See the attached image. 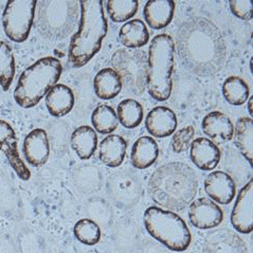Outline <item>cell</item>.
<instances>
[{
    "label": "cell",
    "instance_id": "obj_19",
    "mask_svg": "<svg viewBox=\"0 0 253 253\" xmlns=\"http://www.w3.org/2000/svg\"><path fill=\"white\" fill-rule=\"evenodd\" d=\"M202 130L215 144L227 142L233 138L234 126L228 116L219 111H212L204 117Z\"/></svg>",
    "mask_w": 253,
    "mask_h": 253
},
{
    "label": "cell",
    "instance_id": "obj_15",
    "mask_svg": "<svg viewBox=\"0 0 253 253\" xmlns=\"http://www.w3.org/2000/svg\"><path fill=\"white\" fill-rule=\"evenodd\" d=\"M204 188L208 196L222 205L230 204L236 193L233 179L222 171L210 173L204 181Z\"/></svg>",
    "mask_w": 253,
    "mask_h": 253
},
{
    "label": "cell",
    "instance_id": "obj_21",
    "mask_svg": "<svg viewBox=\"0 0 253 253\" xmlns=\"http://www.w3.org/2000/svg\"><path fill=\"white\" fill-rule=\"evenodd\" d=\"M46 105L48 112L54 117L69 114L74 106L72 90L65 84H55L46 94Z\"/></svg>",
    "mask_w": 253,
    "mask_h": 253
},
{
    "label": "cell",
    "instance_id": "obj_14",
    "mask_svg": "<svg viewBox=\"0 0 253 253\" xmlns=\"http://www.w3.org/2000/svg\"><path fill=\"white\" fill-rule=\"evenodd\" d=\"M0 150L4 152L16 174L23 180H29L31 172L19 157L15 133L12 127L4 121H0Z\"/></svg>",
    "mask_w": 253,
    "mask_h": 253
},
{
    "label": "cell",
    "instance_id": "obj_36",
    "mask_svg": "<svg viewBox=\"0 0 253 253\" xmlns=\"http://www.w3.org/2000/svg\"><path fill=\"white\" fill-rule=\"evenodd\" d=\"M137 253H169L167 250L159 243L146 240L138 247Z\"/></svg>",
    "mask_w": 253,
    "mask_h": 253
},
{
    "label": "cell",
    "instance_id": "obj_26",
    "mask_svg": "<svg viewBox=\"0 0 253 253\" xmlns=\"http://www.w3.org/2000/svg\"><path fill=\"white\" fill-rule=\"evenodd\" d=\"M121 43L128 48H137L145 46L149 41V33L146 25L139 19L130 20L120 30Z\"/></svg>",
    "mask_w": 253,
    "mask_h": 253
},
{
    "label": "cell",
    "instance_id": "obj_16",
    "mask_svg": "<svg viewBox=\"0 0 253 253\" xmlns=\"http://www.w3.org/2000/svg\"><path fill=\"white\" fill-rule=\"evenodd\" d=\"M24 156L34 167H41L49 157V143L46 131L37 128L33 130L25 138L23 144Z\"/></svg>",
    "mask_w": 253,
    "mask_h": 253
},
{
    "label": "cell",
    "instance_id": "obj_6",
    "mask_svg": "<svg viewBox=\"0 0 253 253\" xmlns=\"http://www.w3.org/2000/svg\"><path fill=\"white\" fill-rule=\"evenodd\" d=\"M35 28L48 40L67 38L75 29L80 12L76 0H42L36 4Z\"/></svg>",
    "mask_w": 253,
    "mask_h": 253
},
{
    "label": "cell",
    "instance_id": "obj_17",
    "mask_svg": "<svg viewBox=\"0 0 253 253\" xmlns=\"http://www.w3.org/2000/svg\"><path fill=\"white\" fill-rule=\"evenodd\" d=\"M177 126V118L173 110L165 106L153 108L145 120V127L150 134L157 138L172 135Z\"/></svg>",
    "mask_w": 253,
    "mask_h": 253
},
{
    "label": "cell",
    "instance_id": "obj_28",
    "mask_svg": "<svg viewBox=\"0 0 253 253\" xmlns=\"http://www.w3.org/2000/svg\"><path fill=\"white\" fill-rule=\"evenodd\" d=\"M224 98L232 105H242L249 100L250 88L247 83L238 76L227 78L222 86Z\"/></svg>",
    "mask_w": 253,
    "mask_h": 253
},
{
    "label": "cell",
    "instance_id": "obj_10",
    "mask_svg": "<svg viewBox=\"0 0 253 253\" xmlns=\"http://www.w3.org/2000/svg\"><path fill=\"white\" fill-rule=\"evenodd\" d=\"M107 193L118 207L128 209L138 203L141 196V185L134 173L120 171L108 177Z\"/></svg>",
    "mask_w": 253,
    "mask_h": 253
},
{
    "label": "cell",
    "instance_id": "obj_12",
    "mask_svg": "<svg viewBox=\"0 0 253 253\" xmlns=\"http://www.w3.org/2000/svg\"><path fill=\"white\" fill-rule=\"evenodd\" d=\"M231 224L243 234L253 229V182L251 179L242 188L231 212Z\"/></svg>",
    "mask_w": 253,
    "mask_h": 253
},
{
    "label": "cell",
    "instance_id": "obj_1",
    "mask_svg": "<svg viewBox=\"0 0 253 253\" xmlns=\"http://www.w3.org/2000/svg\"><path fill=\"white\" fill-rule=\"evenodd\" d=\"M178 56L186 69L210 77L223 69L227 59L224 36L216 25L200 16L191 17L176 34Z\"/></svg>",
    "mask_w": 253,
    "mask_h": 253
},
{
    "label": "cell",
    "instance_id": "obj_32",
    "mask_svg": "<svg viewBox=\"0 0 253 253\" xmlns=\"http://www.w3.org/2000/svg\"><path fill=\"white\" fill-rule=\"evenodd\" d=\"M137 0H109L106 2V9L112 21L120 23L132 18L138 12Z\"/></svg>",
    "mask_w": 253,
    "mask_h": 253
},
{
    "label": "cell",
    "instance_id": "obj_22",
    "mask_svg": "<svg viewBox=\"0 0 253 253\" xmlns=\"http://www.w3.org/2000/svg\"><path fill=\"white\" fill-rule=\"evenodd\" d=\"M127 144L125 138L118 135H109L100 144L99 158L108 167H119L126 158Z\"/></svg>",
    "mask_w": 253,
    "mask_h": 253
},
{
    "label": "cell",
    "instance_id": "obj_25",
    "mask_svg": "<svg viewBox=\"0 0 253 253\" xmlns=\"http://www.w3.org/2000/svg\"><path fill=\"white\" fill-rule=\"evenodd\" d=\"M71 147L81 160H89L97 149L98 137L91 127H78L71 135Z\"/></svg>",
    "mask_w": 253,
    "mask_h": 253
},
{
    "label": "cell",
    "instance_id": "obj_23",
    "mask_svg": "<svg viewBox=\"0 0 253 253\" xmlns=\"http://www.w3.org/2000/svg\"><path fill=\"white\" fill-rule=\"evenodd\" d=\"M96 95L103 100H111L117 97L123 88L121 77L113 69L100 70L93 82Z\"/></svg>",
    "mask_w": 253,
    "mask_h": 253
},
{
    "label": "cell",
    "instance_id": "obj_9",
    "mask_svg": "<svg viewBox=\"0 0 253 253\" xmlns=\"http://www.w3.org/2000/svg\"><path fill=\"white\" fill-rule=\"evenodd\" d=\"M35 0L8 1L2 16L6 35L16 43H22L29 37L35 20Z\"/></svg>",
    "mask_w": 253,
    "mask_h": 253
},
{
    "label": "cell",
    "instance_id": "obj_31",
    "mask_svg": "<svg viewBox=\"0 0 253 253\" xmlns=\"http://www.w3.org/2000/svg\"><path fill=\"white\" fill-rule=\"evenodd\" d=\"M15 73V63L11 47L0 41V85L4 91H8Z\"/></svg>",
    "mask_w": 253,
    "mask_h": 253
},
{
    "label": "cell",
    "instance_id": "obj_5",
    "mask_svg": "<svg viewBox=\"0 0 253 253\" xmlns=\"http://www.w3.org/2000/svg\"><path fill=\"white\" fill-rule=\"evenodd\" d=\"M63 71L57 58L45 57L24 70L13 94L16 104L23 108H31L56 84Z\"/></svg>",
    "mask_w": 253,
    "mask_h": 253
},
{
    "label": "cell",
    "instance_id": "obj_35",
    "mask_svg": "<svg viewBox=\"0 0 253 253\" xmlns=\"http://www.w3.org/2000/svg\"><path fill=\"white\" fill-rule=\"evenodd\" d=\"M231 12L242 20L253 19V1L252 0H231L230 1Z\"/></svg>",
    "mask_w": 253,
    "mask_h": 253
},
{
    "label": "cell",
    "instance_id": "obj_37",
    "mask_svg": "<svg viewBox=\"0 0 253 253\" xmlns=\"http://www.w3.org/2000/svg\"><path fill=\"white\" fill-rule=\"evenodd\" d=\"M253 97H251L249 99V103H248V109H249V113L250 115L253 116Z\"/></svg>",
    "mask_w": 253,
    "mask_h": 253
},
{
    "label": "cell",
    "instance_id": "obj_3",
    "mask_svg": "<svg viewBox=\"0 0 253 253\" xmlns=\"http://www.w3.org/2000/svg\"><path fill=\"white\" fill-rule=\"evenodd\" d=\"M80 27L72 36L69 49V61L77 69L86 65L98 53L108 31L103 1H80Z\"/></svg>",
    "mask_w": 253,
    "mask_h": 253
},
{
    "label": "cell",
    "instance_id": "obj_18",
    "mask_svg": "<svg viewBox=\"0 0 253 253\" xmlns=\"http://www.w3.org/2000/svg\"><path fill=\"white\" fill-rule=\"evenodd\" d=\"M191 160L197 168L203 171H211L221 159V152L216 144L206 138H196L191 144Z\"/></svg>",
    "mask_w": 253,
    "mask_h": 253
},
{
    "label": "cell",
    "instance_id": "obj_27",
    "mask_svg": "<svg viewBox=\"0 0 253 253\" xmlns=\"http://www.w3.org/2000/svg\"><path fill=\"white\" fill-rule=\"evenodd\" d=\"M234 142L243 157L253 166V121L250 117H242L237 123L233 132Z\"/></svg>",
    "mask_w": 253,
    "mask_h": 253
},
{
    "label": "cell",
    "instance_id": "obj_7",
    "mask_svg": "<svg viewBox=\"0 0 253 253\" xmlns=\"http://www.w3.org/2000/svg\"><path fill=\"white\" fill-rule=\"evenodd\" d=\"M150 235L173 252H184L192 241V235L184 220L176 213L161 208L150 207L143 215Z\"/></svg>",
    "mask_w": 253,
    "mask_h": 253
},
{
    "label": "cell",
    "instance_id": "obj_4",
    "mask_svg": "<svg viewBox=\"0 0 253 253\" xmlns=\"http://www.w3.org/2000/svg\"><path fill=\"white\" fill-rule=\"evenodd\" d=\"M174 52L175 45L170 35H157L150 43L146 87L151 97L159 102L168 100L172 93Z\"/></svg>",
    "mask_w": 253,
    "mask_h": 253
},
{
    "label": "cell",
    "instance_id": "obj_24",
    "mask_svg": "<svg viewBox=\"0 0 253 253\" xmlns=\"http://www.w3.org/2000/svg\"><path fill=\"white\" fill-rule=\"evenodd\" d=\"M159 157V146L154 138L143 136L138 138L131 152L132 165L137 169H146Z\"/></svg>",
    "mask_w": 253,
    "mask_h": 253
},
{
    "label": "cell",
    "instance_id": "obj_34",
    "mask_svg": "<svg viewBox=\"0 0 253 253\" xmlns=\"http://www.w3.org/2000/svg\"><path fill=\"white\" fill-rule=\"evenodd\" d=\"M195 137V128L191 126L176 131L172 139V148L175 153H183L191 147Z\"/></svg>",
    "mask_w": 253,
    "mask_h": 253
},
{
    "label": "cell",
    "instance_id": "obj_33",
    "mask_svg": "<svg viewBox=\"0 0 253 253\" xmlns=\"http://www.w3.org/2000/svg\"><path fill=\"white\" fill-rule=\"evenodd\" d=\"M74 234L81 243L87 246H94L101 240L102 231L95 221L81 219L74 226Z\"/></svg>",
    "mask_w": 253,
    "mask_h": 253
},
{
    "label": "cell",
    "instance_id": "obj_11",
    "mask_svg": "<svg viewBox=\"0 0 253 253\" xmlns=\"http://www.w3.org/2000/svg\"><path fill=\"white\" fill-rule=\"evenodd\" d=\"M189 218L197 229L210 230L222 223L224 212L214 201L201 197L190 204Z\"/></svg>",
    "mask_w": 253,
    "mask_h": 253
},
{
    "label": "cell",
    "instance_id": "obj_8",
    "mask_svg": "<svg viewBox=\"0 0 253 253\" xmlns=\"http://www.w3.org/2000/svg\"><path fill=\"white\" fill-rule=\"evenodd\" d=\"M111 65L121 77L127 92L135 96L144 93L148 69L147 55L144 50L120 48L112 55Z\"/></svg>",
    "mask_w": 253,
    "mask_h": 253
},
{
    "label": "cell",
    "instance_id": "obj_30",
    "mask_svg": "<svg viewBox=\"0 0 253 253\" xmlns=\"http://www.w3.org/2000/svg\"><path fill=\"white\" fill-rule=\"evenodd\" d=\"M94 129L100 134H110L115 131L119 125L115 110L106 104L99 105L95 108L91 116Z\"/></svg>",
    "mask_w": 253,
    "mask_h": 253
},
{
    "label": "cell",
    "instance_id": "obj_29",
    "mask_svg": "<svg viewBox=\"0 0 253 253\" xmlns=\"http://www.w3.org/2000/svg\"><path fill=\"white\" fill-rule=\"evenodd\" d=\"M118 121L126 128L138 126L143 119V108L141 104L133 99L122 101L117 109Z\"/></svg>",
    "mask_w": 253,
    "mask_h": 253
},
{
    "label": "cell",
    "instance_id": "obj_2",
    "mask_svg": "<svg viewBox=\"0 0 253 253\" xmlns=\"http://www.w3.org/2000/svg\"><path fill=\"white\" fill-rule=\"evenodd\" d=\"M198 181L195 171L182 162L160 166L150 177L148 192L155 203L170 211H180L196 197Z\"/></svg>",
    "mask_w": 253,
    "mask_h": 253
},
{
    "label": "cell",
    "instance_id": "obj_13",
    "mask_svg": "<svg viewBox=\"0 0 253 253\" xmlns=\"http://www.w3.org/2000/svg\"><path fill=\"white\" fill-rule=\"evenodd\" d=\"M204 253H248L246 243L232 230L211 231L205 239Z\"/></svg>",
    "mask_w": 253,
    "mask_h": 253
},
{
    "label": "cell",
    "instance_id": "obj_20",
    "mask_svg": "<svg viewBox=\"0 0 253 253\" xmlns=\"http://www.w3.org/2000/svg\"><path fill=\"white\" fill-rule=\"evenodd\" d=\"M174 8L173 0H150L143 9L145 21L155 30L163 29L171 23Z\"/></svg>",
    "mask_w": 253,
    "mask_h": 253
}]
</instances>
